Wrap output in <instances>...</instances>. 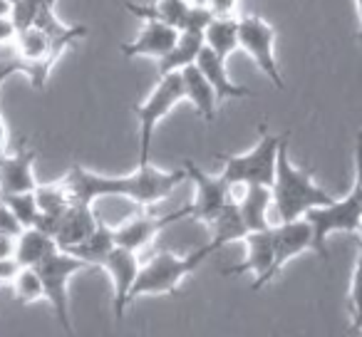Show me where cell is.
<instances>
[{
  "label": "cell",
  "mask_w": 362,
  "mask_h": 337,
  "mask_svg": "<svg viewBox=\"0 0 362 337\" xmlns=\"http://www.w3.org/2000/svg\"><path fill=\"white\" fill-rule=\"evenodd\" d=\"M181 182H187L184 169L174 172H159L151 164L136 166V172L129 177H100L95 172H87L85 166H72L65 177L72 199L80 203H95L97 199H129L136 206H154L161 199H166Z\"/></svg>",
  "instance_id": "cell-1"
},
{
  "label": "cell",
  "mask_w": 362,
  "mask_h": 337,
  "mask_svg": "<svg viewBox=\"0 0 362 337\" xmlns=\"http://www.w3.org/2000/svg\"><path fill=\"white\" fill-rule=\"evenodd\" d=\"M355 8H357V20H360V0H355Z\"/></svg>",
  "instance_id": "cell-39"
},
{
  "label": "cell",
  "mask_w": 362,
  "mask_h": 337,
  "mask_svg": "<svg viewBox=\"0 0 362 337\" xmlns=\"http://www.w3.org/2000/svg\"><path fill=\"white\" fill-rule=\"evenodd\" d=\"M243 243H246V261L241 266L223 268V276L253 273V290H261L263 285H268V271L273 263V226L248 231L243 236Z\"/></svg>",
  "instance_id": "cell-13"
},
{
  "label": "cell",
  "mask_w": 362,
  "mask_h": 337,
  "mask_svg": "<svg viewBox=\"0 0 362 337\" xmlns=\"http://www.w3.org/2000/svg\"><path fill=\"white\" fill-rule=\"evenodd\" d=\"M37 154L23 141L16 154H0V196L3 194L35 191Z\"/></svg>",
  "instance_id": "cell-15"
},
{
  "label": "cell",
  "mask_w": 362,
  "mask_h": 337,
  "mask_svg": "<svg viewBox=\"0 0 362 337\" xmlns=\"http://www.w3.org/2000/svg\"><path fill=\"white\" fill-rule=\"evenodd\" d=\"M194 65L199 67V72H202V75L209 80V85L214 87L218 102H223V100H241V97H253V90L233 85L231 77H228V70H226V60H223V57H218V55H214V52L209 50L206 45L199 50Z\"/></svg>",
  "instance_id": "cell-19"
},
{
  "label": "cell",
  "mask_w": 362,
  "mask_h": 337,
  "mask_svg": "<svg viewBox=\"0 0 362 337\" xmlns=\"http://www.w3.org/2000/svg\"><path fill=\"white\" fill-rule=\"evenodd\" d=\"M52 251H57V243L35 226L21 228V233L16 236V261L21 266H37Z\"/></svg>",
  "instance_id": "cell-23"
},
{
  "label": "cell",
  "mask_w": 362,
  "mask_h": 337,
  "mask_svg": "<svg viewBox=\"0 0 362 337\" xmlns=\"http://www.w3.org/2000/svg\"><path fill=\"white\" fill-rule=\"evenodd\" d=\"M18 271H21V263L16 258H3L0 261V285H11L16 280Z\"/></svg>",
  "instance_id": "cell-34"
},
{
  "label": "cell",
  "mask_w": 362,
  "mask_h": 337,
  "mask_svg": "<svg viewBox=\"0 0 362 337\" xmlns=\"http://www.w3.org/2000/svg\"><path fill=\"white\" fill-rule=\"evenodd\" d=\"M241 189L238 196H231L236 201L238 216H241L246 231H261L268 228V211L273 206L271 187H261V184H246V187H231Z\"/></svg>",
  "instance_id": "cell-18"
},
{
  "label": "cell",
  "mask_w": 362,
  "mask_h": 337,
  "mask_svg": "<svg viewBox=\"0 0 362 337\" xmlns=\"http://www.w3.org/2000/svg\"><path fill=\"white\" fill-rule=\"evenodd\" d=\"M112 278V292H115V317L122 320L124 317V307L129 305V290L136 280V273H139V253L129 251V248L115 246L107 258L102 261V266Z\"/></svg>",
  "instance_id": "cell-12"
},
{
  "label": "cell",
  "mask_w": 362,
  "mask_h": 337,
  "mask_svg": "<svg viewBox=\"0 0 362 337\" xmlns=\"http://www.w3.org/2000/svg\"><path fill=\"white\" fill-rule=\"evenodd\" d=\"M181 169L187 174V182L194 184V203L189 206V211L199 221L211 223L231 199V187L221 177H211L189 159L181 164Z\"/></svg>",
  "instance_id": "cell-9"
},
{
  "label": "cell",
  "mask_w": 362,
  "mask_h": 337,
  "mask_svg": "<svg viewBox=\"0 0 362 337\" xmlns=\"http://www.w3.org/2000/svg\"><path fill=\"white\" fill-rule=\"evenodd\" d=\"M40 276L42 283V300L50 302V307L55 310L60 325L67 332H72V320H70V295H67V283L75 273L90 268L80 256L70 251H52L50 256L42 258L37 266H33Z\"/></svg>",
  "instance_id": "cell-6"
},
{
  "label": "cell",
  "mask_w": 362,
  "mask_h": 337,
  "mask_svg": "<svg viewBox=\"0 0 362 337\" xmlns=\"http://www.w3.org/2000/svg\"><path fill=\"white\" fill-rule=\"evenodd\" d=\"M211 253H216L214 243L202 248H194L187 256H174L169 251H161L149 263L139 268L136 280L129 290V302L141 295H174L179 290V283L192 276L199 266H204Z\"/></svg>",
  "instance_id": "cell-4"
},
{
  "label": "cell",
  "mask_w": 362,
  "mask_h": 337,
  "mask_svg": "<svg viewBox=\"0 0 362 337\" xmlns=\"http://www.w3.org/2000/svg\"><path fill=\"white\" fill-rule=\"evenodd\" d=\"M303 221L310 228L313 253L327 261V238L335 233H352L360 236L362 223V196H360V169H355V182H352L347 196L332 199L320 206H313L303 213Z\"/></svg>",
  "instance_id": "cell-3"
},
{
  "label": "cell",
  "mask_w": 362,
  "mask_h": 337,
  "mask_svg": "<svg viewBox=\"0 0 362 337\" xmlns=\"http://www.w3.org/2000/svg\"><path fill=\"white\" fill-rule=\"evenodd\" d=\"M204 47V32L202 30H179V37L171 45V50L164 57H159V75L166 72H179L181 67L194 65L199 50Z\"/></svg>",
  "instance_id": "cell-21"
},
{
  "label": "cell",
  "mask_w": 362,
  "mask_h": 337,
  "mask_svg": "<svg viewBox=\"0 0 362 337\" xmlns=\"http://www.w3.org/2000/svg\"><path fill=\"white\" fill-rule=\"evenodd\" d=\"M308 251H313V241L310 228L303 221V216L296 221H281V226H273V263L268 271V283L283 271L288 261Z\"/></svg>",
  "instance_id": "cell-14"
},
{
  "label": "cell",
  "mask_w": 362,
  "mask_h": 337,
  "mask_svg": "<svg viewBox=\"0 0 362 337\" xmlns=\"http://www.w3.org/2000/svg\"><path fill=\"white\" fill-rule=\"evenodd\" d=\"M271 196H273V206H276L281 221H296L308 208L332 201L330 194L322 191V187H317V184L313 182L308 169H298V166L291 164L288 139L281 144L278 156H276V174H273Z\"/></svg>",
  "instance_id": "cell-2"
},
{
  "label": "cell",
  "mask_w": 362,
  "mask_h": 337,
  "mask_svg": "<svg viewBox=\"0 0 362 337\" xmlns=\"http://www.w3.org/2000/svg\"><path fill=\"white\" fill-rule=\"evenodd\" d=\"M236 3L238 0H204V8L214 18H228V16H236Z\"/></svg>",
  "instance_id": "cell-31"
},
{
  "label": "cell",
  "mask_w": 362,
  "mask_h": 337,
  "mask_svg": "<svg viewBox=\"0 0 362 337\" xmlns=\"http://www.w3.org/2000/svg\"><path fill=\"white\" fill-rule=\"evenodd\" d=\"M204 45L214 55L228 60L238 50V18H211L206 23V28H204Z\"/></svg>",
  "instance_id": "cell-22"
},
{
  "label": "cell",
  "mask_w": 362,
  "mask_h": 337,
  "mask_svg": "<svg viewBox=\"0 0 362 337\" xmlns=\"http://www.w3.org/2000/svg\"><path fill=\"white\" fill-rule=\"evenodd\" d=\"M97 213L92 208V203H80L72 201L65 208L60 218H57L55 233H52V241L57 243L60 251H72L80 241H85L90 236V231L97 226Z\"/></svg>",
  "instance_id": "cell-16"
},
{
  "label": "cell",
  "mask_w": 362,
  "mask_h": 337,
  "mask_svg": "<svg viewBox=\"0 0 362 337\" xmlns=\"http://www.w3.org/2000/svg\"><path fill=\"white\" fill-rule=\"evenodd\" d=\"M192 216V211L187 208H179L174 213H166V216H149V213H139V216L129 218V221L119 223V226H112L115 231V243L122 248H129V251L139 253L141 248L151 246L154 238L159 236V231H164L166 226L181 221V218Z\"/></svg>",
  "instance_id": "cell-11"
},
{
  "label": "cell",
  "mask_w": 362,
  "mask_h": 337,
  "mask_svg": "<svg viewBox=\"0 0 362 337\" xmlns=\"http://www.w3.org/2000/svg\"><path fill=\"white\" fill-rule=\"evenodd\" d=\"M238 50L248 52L253 57L258 70L273 82L276 90L286 87L276 60V28L271 23L258 16L238 18Z\"/></svg>",
  "instance_id": "cell-8"
},
{
  "label": "cell",
  "mask_w": 362,
  "mask_h": 337,
  "mask_svg": "<svg viewBox=\"0 0 362 337\" xmlns=\"http://www.w3.org/2000/svg\"><path fill=\"white\" fill-rule=\"evenodd\" d=\"M115 246H117V243H115V231H112V226L97 221V226L90 231V236H87L85 241L77 243L70 253L80 256L87 266L95 268V266H102V261L107 258V253H110Z\"/></svg>",
  "instance_id": "cell-24"
},
{
  "label": "cell",
  "mask_w": 362,
  "mask_h": 337,
  "mask_svg": "<svg viewBox=\"0 0 362 337\" xmlns=\"http://www.w3.org/2000/svg\"><path fill=\"white\" fill-rule=\"evenodd\" d=\"M33 194H35V201H37L40 213L42 216H50V218H60L62 213H65V208L75 201L72 194H70V189H67L65 179L57 182V184H45V187L37 184Z\"/></svg>",
  "instance_id": "cell-26"
},
{
  "label": "cell",
  "mask_w": 362,
  "mask_h": 337,
  "mask_svg": "<svg viewBox=\"0 0 362 337\" xmlns=\"http://www.w3.org/2000/svg\"><path fill=\"white\" fill-rule=\"evenodd\" d=\"M37 8H40V0H16L11 11H8V16H11L13 25L18 30H25V28H33V23H35Z\"/></svg>",
  "instance_id": "cell-29"
},
{
  "label": "cell",
  "mask_w": 362,
  "mask_h": 337,
  "mask_svg": "<svg viewBox=\"0 0 362 337\" xmlns=\"http://www.w3.org/2000/svg\"><path fill=\"white\" fill-rule=\"evenodd\" d=\"M3 258H16V233L0 231V261Z\"/></svg>",
  "instance_id": "cell-36"
},
{
  "label": "cell",
  "mask_w": 362,
  "mask_h": 337,
  "mask_svg": "<svg viewBox=\"0 0 362 337\" xmlns=\"http://www.w3.org/2000/svg\"><path fill=\"white\" fill-rule=\"evenodd\" d=\"M129 13H134L136 18L146 20V18H154V20L169 23L176 30H202L206 28V23L211 20V13L204 6H192L187 0H156L151 6H136V3H127Z\"/></svg>",
  "instance_id": "cell-10"
},
{
  "label": "cell",
  "mask_w": 362,
  "mask_h": 337,
  "mask_svg": "<svg viewBox=\"0 0 362 337\" xmlns=\"http://www.w3.org/2000/svg\"><path fill=\"white\" fill-rule=\"evenodd\" d=\"M181 75V85H184V100L192 102V107L197 110V114L202 117L204 122H214L216 117V92L209 85L206 77L199 72L197 65H187L179 70Z\"/></svg>",
  "instance_id": "cell-20"
},
{
  "label": "cell",
  "mask_w": 362,
  "mask_h": 337,
  "mask_svg": "<svg viewBox=\"0 0 362 337\" xmlns=\"http://www.w3.org/2000/svg\"><path fill=\"white\" fill-rule=\"evenodd\" d=\"M3 203L8 206V211L13 213L21 228L35 226L37 216H40V208H37L35 194L33 191H23V194H3Z\"/></svg>",
  "instance_id": "cell-27"
},
{
  "label": "cell",
  "mask_w": 362,
  "mask_h": 337,
  "mask_svg": "<svg viewBox=\"0 0 362 337\" xmlns=\"http://www.w3.org/2000/svg\"><path fill=\"white\" fill-rule=\"evenodd\" d=\"M18 72H23V75H25V65H23V62L18 60L13 52L8 57H0V85H3L8 77L18 75Z\"/></svg>",
  "instance_id": "cell-32"
},
{
  "label": "cell",
  "mask_w": 362,
  "mask_h": 337,
  "mask_svg": "<svg viewBox=\"0 0 362 337\" xmlns=\"http://www.w3.org/2000/svg\"><path fill=\"white\" fill-rule=\"evenodd\" d=\"M179 102H184L181 75L179 72H166V75H159V82L151 90V95L144 102L134 105V114L139 119V166L149 164V151H151V141H154L156 124Z\"/></svg>",
  "instance_id": "cell-7"
},
{
  "label": "cell",
  "mask_w": 362,
  "mask_h": 337,
  "mask_svg": "<svg viewBox=\"0 0 362 337\" xmlns=\"http://www.w3.org/2000/svg\"><path fill=\"white\" fill-rule=\"evenodd\" d=\"M0 231H6V233H21V223L13 218V213L8 211V206L3 203V199H0Z\"/></svg>",
  "instance_id": "cell-35"
},
{
  "label": "cell",
  "mask_w": 362,
  "mask_h": 337,
  "mask_svg": "<svg viewBox=\"0 0 362 337\" xmlns=\"http://www.w3.org/2000/svg\"><path fill=\"white\" fill-rule=\"evenodd\" d=\"M18 37V28L13 25L11 16L8 13H3L0 16V47H11L13 50V42H16Z\"/></svg>",
  "instance_id": "cell-33"
},
{
  "label": "cell",
  "mask_w": 362,
  "mask_h": 337,
  "mask_svg": "<svg viewBox=\"0 0 362 337\" xmlns=\"http://www.w3.org/2000/svg\"><path fill=\"white\" fill-rule=\"evenodd\" d=\"M258 141L251 151L246 154H216V161L223 164V172L218 177L228 184V187H246V184H261V187H271L273 174H276V156L281 144L288 139V131L283 134H271L268 124L261 122L258 126Z\"/></svg>",
  "instance_id": "cell-5"
},
{
  "label": "cell",
  "mask_w": 362,
  "mask_h": 337,
  "mask_svg": "<svg viewBox=\"0 0 362 337\" xmlns=\"http://www.w3.org/2000/svg\"><path fill=\"white\" fill-rule=\"evenodd\" d=\"M11 288L16 292V300L23 302V305L42 300V283L33 266H21V271H18L16 280L11 283Z\"/></svg>",
  "instance_id": "cell-28"
},
{
  "label": "cell",
  "mask_w": 362,
  "mask_h": 337,
  "mask_svg": "<svg viewBox=\"0 0 362 337\" xmlns=\"http://www.w3.org/2000/svg\"><path fill=\"white\" fill-rule=\"evenodd\" d=\"M176 37H179V30H176L174 25L154 20V18H146L144 28H141V32L136 35V40L122 45V55L124 57H154V60H159V57H164L166 52L171 50Z\"/></svg>",
  "instance_id": "cell-17"
},
{
  "label": "cell",
  "mask_w": 362,
  "mask_h": 337,
  "mask_svg": "<svg viewBox=\"0 0 362 337\" xmlns=\"http://www.w3.org/2000/svg\"><path fill=\"white\" fill-rule=\"evenodd\" d=\"M6 146H8V124L0 117V154H6Z\"/></svg>",
  "instance_id": "cell-37"
},
{
  "label": "cell",
  "mask_w": 362,
  "mask_h": 337,
  "mask_svg": "<svg viewBox=\"0 0 362 337\" xmlns=\"http://www.w3.org/2000/svg\"><path fill=\"white\" fill-rule=\"evenodd\" d=\"M209 226H211V231H214L211 243L216 251L223 246H228V243L243 241V236L248 233L241 221V216H238V208H236V201H233V199H228V203L221 208V213H218Z\"/></svg>",
  "instance_id": "cell-25"
},
{
  "label": "cell",
  "mask_w": 362,
  "mask_h": 337,
  "mask_svg": "<svg viewBox=\"0 0 362 337\" xmlns=\"http://www.w3.org/2000/svg\"><path fill=\"white\" fill-rule=\"evenodd\" d=\"M357 288H360V256H357L355 271H352V280H350V315H352V325H360V297H357Z\"/></svg>",
  "instance_id": "cell-30"
},
{
  "label": "cell",
  "mask_w": 362,
  "mask_h": 337,
  "mask_svg": "<svg viewBox=\"0 0 362 337\" xmlns=\"http://www.w3.org/2000/svg\"><path fill=\"white\" fill-rule=\"evenodd\" d=\"M187 3H192V6H204V0H187Z\"/></svg>",
  "instance_id": "cell-38"
}]
</instances>
